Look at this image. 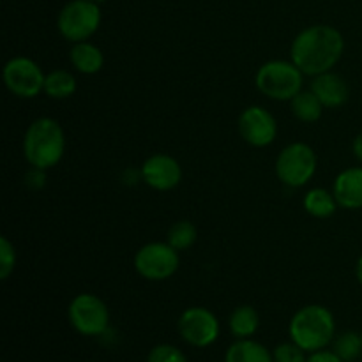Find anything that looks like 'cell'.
<instances>
[{
    "mask_svg": "<svg viewBox=\"0 0 362 362\" xmlns=\"http://www.w3.org/2000/svg\"><path fill=\"white\" fill-rule=\"evenodd\" d=\"M317 158L310 145L292 144L279 154L276 161V172L279 180L286 186L300 187L315 175Z\"/></svg>",
    "mask_w": 362,
    "mask_h": 362,
    "instance_id": "8992f818",
    "label": "cell"
},
{
    "mask_svg": "<svg viewBox=\"0 0 362 362\" xmlns=\"http://www.w3.org/2000/svg\"><path fill=\"white\" fill-rule=\"evenodd\" d=\"M197 240V228L189 221H179L170 228L168 232V244L175 247L177 251H182L191 247Z\"/></svg>",
    "mask_w": 362,
    "mask_h": 362,
    "instance_id": "7402d4cb",
    "label": "cell"
},
{
    "mask_svg": "<svg viewBox=\"0 0 362 362\" xmlns=\"http://www.w3.org/2000/svg\"><path fill=\"white\" fill-rule=\"evenodd\" d=\"M332 352H334L336 356L341 357L345 362L357 361L362 354L361 334H357V332H354V331L343 332L341 336H338V338L334 339Z\"/></svg>",
    "mask_w": 362,
    "mask_h": 362,
    "instance_id": "44dd1931",
    "label": "cell"
},
{
    "mask_svg": "<svg viewBox=\"0 0 362 362\" xmlns=\"http://www.w3.org/2000/svg\"><path fill=\"white\" fill-rule=\"evenodd\" d=\"M257 87L265 95L278 101L293 99L303 87V71L296 64L272 60L264 64L257 73Z\"/></svg>",
    "mask_w": 362,
    "mask_h": 362,
    "instance_id": "277c9868",
    "label": "cell"
},
{
    "mask_svg": "<svg viewBox=\"0 0 362 362\" xmlns=\"http://www.w3.org/2000/svg\"><path fill=\"white\" fill-rule=\"evenodd\" d=\"M334 317L324 306H306L293 315L290 322V338L306 352L324 350L334 339Z\"/></svg>",
    "mask_w": 362,
    "mask_h": 362,
    "instance_id": "7a4b0ae2",
    "label": "cell"
},
{
    "mask_svg": "<svg viewBox=\"0 0 362 362\" xmlns=\"http://www.w3.org/2000/svg\"><path fill=\"white\" fill-rule=\"evenodd\" d=\"M71 325L83 336H101L108 329L106 304L92 293H80L69 304Z\"/></svg>",
    "mask_w": 362,
    "mask_h": 362,
    "instance_id": "52a82bcc",
    "label": "cell"
},
{
    "mask_svg": "<svg viewBox=\"0 0 362 362\" xmlns=\"http://www.w3.org/2000/svg\"><path fill=\"white\" fill-rule=\"evenodd\" d=\"M92 2H103V0H92Z\"/></svg>",
    "mask_w": 362,
    "mask_h": 362,
    "instance_id": "f1b7e54d",
    "label": "cell"
},
{
    "mask_svg": "<svg viewBox=\"0 0 362 362\" xmlns=\"http://www.w3.org/2000/svg\"><path fill=\"white\" fill-rule=\"evenodd\" d=\"M239 131L247 144L255 147H265L272 144L276 138V120L267 110L260 106H251L244 110V113L239 119Z\"/></svg>",
    "mask_w": 362,
    "mask_h": 362,
    "instance_id": "8fae6325",
    "label": "cell"
},
{
    "mask_svg": "<svg viewBox=\"0 0 362 362\" xmlns=\"http://www.w3.org/2000/svg\"><path fill=\"white\" fill-rule=\"evenodd\" d=\"M101 23V11L92 0H73L59 14V30L66 39L81 42L90 37Z\"/></svg>",
    "mask_w": 362,
    "mask_h": 362,
    "instance_id": "5b68a950",
    "label": "cell"
},
{
    "mask_svg": "<svg viewBox=\"0 0 362 362\" xmlns=\"http://www.w3.org/2000/svg\"><path fill=\"white\" fill-rule=\"evenodd\" d=\"M334 194H329L325 189H311L304 198V209L315 218H329L336 211Z\"/></svg>",
    "mask_w": 362,
    "mask_h": 362,
    "instance_id": "d6986e66",
    "label": "cell"
},
{
    "mask_svg": "<svg viewBox=\"0 0 362 362\" xmlns=\"http://www.w3.org/2000/svg\"><path fill=\"white\" fill-rule=\"evenodd\" d=\"M66 148L62 127L53 119H37L27 129L23 141V152L27 161L34 168H52L60 161Z\"/></svg>",
    "mask_w": 362,
    "mask_h": 362,
    "instance_id": "3957f363",
    "label": "cell"
},
{
    "mask_svg": "<svg viewBox=\"0 0 362 362\" xmlns=\"http://www.w3.org/2000/svg\"><path fill=\"white\" fill-rule=\"evenodd\" d=\"M311 92L322 101V105L327 108H336V106L345 105L349 99V85L341 76L332 73H322L315 76L311 83Z\"/></svg>",
    "mask_w": 362,
    "mask_h": 362,
    "instance_id": "4fadbf2b",
    "label": "cell"
},
{
    "mask_svg": "<svg viewBox=\"0 0 362 362\" xmlns=\"http://www.w3.org/2000/svg\"><path fill=\"white\" fill-rule=\"evenodd\" d=\"M361 339H362V332H361Z\"/></svg>",
    "mask_w": 362,
    "mask_h": 362,
    "instance_id": "f546056e",
    "label": "cell"
},
{
    "mask_svg": "<svg viewBox=\"0 0 362 362\" xmlns=\"http://www.w3.org/2000/svg\"><path fill=\"white\" fill-rule=\"evenodd\" d=\"M306 350L300 349L297 343H281L274 349L272 352V357H274V362H306L308 357L304 356Z\"/></svg>",
    "mask_w": 362,
    "mask_h": 362,
    "instance_id": "603a6c76",
    "label": "cell"
},
{
    "mask_svg": "<svg viewBox=\"0 0 362 362\" xmlns=\"http://www.w3.org/2000/svg\"><path fill=\"white\" fill-rule=\"evenodd\" d=\"M138 274L151 281H161L175 274L179 269V255L170 244L152 243L141 247L134 257Z\"/></svg>",
    "mask_w": 362,
    "mask_h": 362,
    "instance_id": "ba28073f",
    "label": "cell"
},
{
    "mask_svg": "<svg viewBox=\"0 0 362 362\" xmlns=\"http://www.w3.org/2000/svg\"><path fill=\"white\" fill-rule=\"evenodd\" d=\"M334 198L345 209L362 207V168H349L334 182Z\"/></svg>",
    "mask_w": 362,
    "mask_h": 362,
    "instance_id": "5bb4252c",
    "label": "cell"
},
{
    "mask_svg": "<svg viewBox=\"0 0 362 362\" xmlns=\"http://www.w3.org/2000/svg\"><path fill=\"white\" fill-rule=\"evenodd\" d=\"M225 362H274V357L262 343L247 338L239 339L226 350Z\"/></svg>",
    "mask_w": 362,
    "mask_h": 362,
    "instance_id": "9a60e30c",
    "label": "cell"
},
{
    "mask_svg": "<svg viewBox=\"0 0 362 362\" xmlns=\"http://www.w3.org/2000/svg\"><path fill=\"white\" fill-rule=\"evenodd\" d=\"M354 152H356L357 159L362 163V133L356 138V141H354Z\"/></svg>",
    "mask_w": 362,
    "mask_h": 362,
    "instance_id": "4316f807",
    "label": "cell"
},
{
    "mask_svg": "<svg viewBox=\"0 0 362 362\" xmlns=\"http://www.w3.org/2000/svg\"><path fill=\"white\" fill-rule=\"evenodd\" d=\"M71 62L80 73L94 74L103 67V53L101 49L95 48L94 45L88 42H76L71 49Z\"/></svg>",
    "mask_w": 362,
    "mask_h": 362,
    "instance_id": "2e32d148",
    "label": "cell"
},
{
    "mask_svg": "<svg viewBox=\"0 0 362 362\" xmlns=\"http://www.w3.org/2000/svg\"><path fill=\"white\" fill-rule=\"evenodd\" d=\"M76 90V80L67 71H53L45 80V92L49 98L66 99Z\"/></svg>",
    "mask_w": 362,
    "mask_h": 362,
    "instance_id": "ffe728a7",
    "label": "cell"
},
{
    "mask_svg": "<svg viewBox=\"0 0 362 362\" xmlns=\"http://www.w3.org/2000/svg\"><path fill=\"white\" fill-rule=\"evenodd\" d=\"M343 35L329 25H315L296 37L292 45V60L303 73L318 76L327 73L341 59Z\"/></svg>",
    "mask_w": 362,
    "mask_h": 362,
    "instance_id": "6da1fadb",
    "label": "cell"
},
{
    "mask_svg": "<svg viewBox=\"0 0 362 362\" xmlns=\"http://www.w3.org/2000/svg\"><path fill=\"white\" fill-rule=\"evenodd\" d=\"M179 332L186 343L198 349L212 345L219 336V322L205 308H189L179 318Z\"/></svg>",
    "mask_w": 362,
    "mask_h": 362,
    "instance_id": "30bf717a",
    "label": "cell"
},
{
    "mask_svg": "<svg viewBox=\"0 0 362 362\" xmlns=\"http://www.w3.org/2000/svg\"><path fill=\"white\" fill-rule=\"evenodd\" d=\"M45 80L41 67L27 57L11 59L4 67V81L18 98H35L45 88Z\"/></svg>",
    "mask_w": 362,
    "mask_h": 362,
    "instance_id": "9c48e42d",
    "label": "cell"
},
{
    "mask_svg": "<svg viewBox=\"0 0 362 362\" xmlns=\"http://www.w3.org/2000/svg\"><path fill=\"white\" fill-rule=\"evenodd\" d=\"M290 101H292L293 115L303 120V122H317L322 117L324 105L313 92H299Z\"/></svg>",
    "mask_w": 362,
    "mask_h": 362,
    "instance_id": "ac0fdd59",
    "label": "cell"
},
{
    "mask_svg": "<svg viewBox=\"0 0 362 362\" xmlns=\"http://www.w3.org/2000/svg\"><path fill=\"white\" fill-rule=\"evenodd\" d=\"M258 324V313L255 308L251 306H240L230 317V331L237 339H247L257 332Z\"/></svg>",
    "mask_w": 362,
    "mask_h": 362,
    "instance_id": "e0dca14e",
    "label": "cell"
},
{
    "mask_svg": "<svg viewBox=\"0 0 362 362\" xmlns=\"http://www.w3.org/2000/svg\"><path fill=\"white\" fill-rule=\"evenodd\" d=\"M147 362H187V359L177 346L158 345L148 352Z\"/></svg>",
    "mask_w": 362,
    "mask_h": 362,
    "instance_id": "cb8c5ba5",
    "label": "cell"
},
{
    "mask_svg": "<svg viewBox=\"0 0 362 362\" xmlns=\"http://www.w3.org/2000/svg\"><path fill=\"white\" fill-rule=\"evenodd\" d=\"M356 272H357V279H359V283L362 285V257L359 258V262H357Z\"/></svg>",
    "mask_w": 362,
    "mask_h": 362,
    "instance_id": "83f0119b",
    "label": "cell"
},
{
    "mask_svg": "<svg viewBox=\"0 0 362 362\" xmlns=\"http://www.w3.org/2000/svg\"><path fill=\"white\" fill-rule=\"evenodd\" d=\"M144 180L158 191H168L180 182L182 170L173 158L165 154H156L148 158L141 166Z\"/></svg>",
    "mask_w": 362,
    "mask_h": 362,
    "instance_id": "7c38bea8",
    "label": "cell"
},
{
    "mask_svg": "<svg viewBox=\"0 0 362 362\" xmlns=\"http://www.w3.org/2000/svg\"><path fill=\"white\" fill-rule=\"evenodd\" d=\"M16 264V253H14L13 244L7 240V237L0 239V278L7 279L11 272L14 271Z\"/></svg>",
    "mask_w": 362,
    "mask_h": 362,
    "instance_id": "d4e9b609",
    "label": "cell"
},
{
    "mask_svg": "<svg viewBox=\"0 0 362 362\" xmlns=\"http://www.w3.org/2000/svg\"><path fill=\"white\" fill-rule=\"evenodd\" d=\"M306 362H345L339 356H336L334 352H329V350H318V352H311V356L308 357Z\"/></svg>",
    "mask_w": 362,
    "mask_h": 362,
    "instance_id": "484cf974",
    "label": "cell"
}]
</instances>
